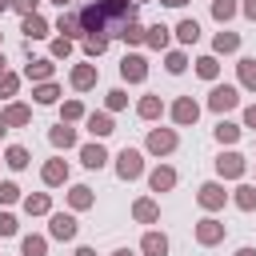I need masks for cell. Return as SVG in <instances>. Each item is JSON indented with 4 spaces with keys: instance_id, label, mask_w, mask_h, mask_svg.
Masks as SVG:
<instances>
[{
    "instance_id": "40",
    "label": "cell",
    "mask_w": 256,
    "mask_h": 256,
    "mask_svg": "<svg viewBox=\"0 0 256 256\" xmlns=\"http://www.w3.org/2000/svg\"><path fill=\"white\" fill-rule=\"evenodd\" d=\"M16 92H20V76H16V72H4V76H0V100H8V104H12V96H16Z\"/></svg>"
},
{
    "instance_id": "47",
    "label": "cell",
    "mask_w": 256,
    "mask_h": 256,
    "mask_svg": "<svg viewBox=\"0 0 256 256\" xmlns=\"http://www.w3.org/2000/svg\"><path fill=\"white\" fill-rule=\"evenodd\" d=\"M240 128H256V104L244 108V124H240Z\"/></svg>"
},
{
    "instance_id": "13",
    "label": "cell",
    "mask_w": 256,
    "mask_h": 256,
    "mask_svg": "<svg viewBox=\"0 0 256 256\" xmlns=\"http://www.w3.org/2000/svg\"><path fill=\"white\" fill-rule=\"evenodd\" d=\"M52 72H56L52 56H36V60H28V64H24V80H32V84H48V80H52Z\"/></svg>"
},
{
    "instance_id": "1",
    "label": "cell",
    "mask_w": 256,
    "mask_h": 256,
    "mask_svg": "<svg viewBox=\"0 0 256 256\" xmlns=\"http://www.w3.org/2000/svg\"><path fill=\"white\" fill-rule=\"evenodd\" d=\"M136 8H140L136 0H92L80 8V28H84V36L112 40V36H120L124 24L136 20Z\"/></svg>"
},
{
    "instance_id": "56",
    "label": "cell",
    "mask_w": 256,
    "mask_h": 256,
    "mask_svg": "<svg viewBox=\"0 0 256 256\" xmlns=\"http://www.w3.org/2000/svg\"><path fill=\"white\" fill-rule=\"evenodd\" d=\"M4 132H8V124H4V116H0V136H4Z\"/></svg>"
},
{
    "instance_id": "35",
    "label": "cell",
    "mask_w": 256,
    "mask_h": 256,
    "mask_svg": "<svg viewBox=\"0 0 256 256\" xmlns=\"http://www.w3.org/2000/svg\"><path fill=\"white\" fill-rule=\"evenodd\" d=\"M196 76H200V80H216V76H220V60H216L212 52H208V56H196Z\"/></svg>"
},
{
    "instance_id": "9",
    "label": "cell",
    "mask_w": 256,
    "mask_h": 256,
    "mask_svg": "<svg viewBox=\"0 0 256 256\" xmlns=\"http://www.w3.org/2000/svg\"><path fill=\"white\" fill-rule=\"evenodd\" d=\"M120 80H128V84H144V80H148V60H144L140 52H128V56L120 60Z\"/></svg>"
},
{
    "instance_id": "23",
    "label": "cell",
    "mask_w": 256,
    "mask_h": 256,
    "mask_svg": "<svg viewBox=\"0 0 256 256\" xmlns=\"http://www.w3.org/2000/svg\"><path fill=\"white\" fill-rule=\"evenodd\" d=\"M140 252H144V256H168V236L156 232V228L144 232V236H140Z\"/></svg>"
},
{
    "instance_id": "3",
    "label": "cell",
    "mask_w": 256,
    "mask_h": 256,
    "mask_svg": "<svg viewBox=\"0 0 256 256\" xmlns=\"http://www.w3.org/2000/svg\"><path fill=\"white\" fill-rule=\"evenodd\" d=\"M208 108L212 112H232V108H240V88L236 84H212V92H208Z\"/></svg>"
},
{
    "instance_id": "54",
    "label": "cell",
    "mask_w": 256,
    "mask_h": 256,
    "mask_svg": "<svg viewBox=\"0 0 256 256\" xmlns=\"http://www.w3.org/2000/svg\"><path fill=\"white\" fill-rule=\"evenodd\" d=\"M52 4H60V12H64V8H68V4H72V0H52Z\"/></svg>"
},
{
    "instance_id": "33",
    "label": "cell",
    "mask_w": 256,
    "mask_h": 256,
    "mask_svg": "<svg viewBox=\"0 0 256 256\" xmlns=\"http://www.w3.org/2000/svg\"><path fill=\"white\" fill-rule=\"evenodd\" d=\"M84 116H88V112H84V100L72 96V100L60 104V124H76V120H84Z\"/></svg>"
},
{
    "instance_id": "46",
    "label": "cell",
    "mask_w": 256,
    "mask_h": 256,
    "mask_svg": "<svg viewBox=\"0 0 256 256\" xmlns=\"http://www.w3.org/2000/svg\"><path fill=\"white\" fill-rule=\"evenodd\" d=\"M40 8V0H12V12H20V16H32Z\"/></svg>"
},
{
    "instance_id": "36",
    "label": "cell",
    "mask_w": 256,
    "mask_h": 256,
    "mask_svg": "<svg viewBox=\"0 0 256 256\" xmlns=\"http://www.w3.org/2000/svg\"><path fill=\"white\" fill-rule=\"evenodd\" d=\"M32 100L44 104V108L56 104V100H60V84H52V80H48V84H36V88H32Z\"/></svg>"
},
{
    "instance_id": "15",
    "label": "cell",
    "mask_w": 256,
    "mask_h": 256,
    "mask_svg": "<svg viewBox=\"0 0 256 256\" xmlns=\"http://www.w3.org/2000/svg\"><path fill=\"white\" fill-rule=\"evenodd\" d=\"M4 124L8 128H24V124H32V108L28 104H20V100H12V104H4Z\"/></svg>"
},
{
    "instance_id": "58",
    "label": "cell",
    "mask_w": 256,
    "mask_h": 256,
    "mask_svg": "<svg viewBox=\"0 0 256 256\" xmlns=\"http://www.w3.org/2000/svg\"><path fill=\"white\" fill-rule=\"evenodd\" d=\"M0 164H4V160H0Z\"/></svg>"
},
{
    "instance_id": "8",
    "label": "cell",
    "mask_w": 256,
    "mask_h": 256,
    "mask_svg": "<svg viewBox=\"0 0 256 256\" xmlns=\"http://www.w3.org/2000/svg\"><path fill=\"white\" fill-rule=\"evenodd\" d=\"M76 232H80V224L72 212H48V236L52 240H76Z\"/></svg>"
},
{
    "instance_id": "10",
    "label": "cell",
    "mask_w": 256,
    "mask_h": 256,
    "mask_svg": "<svg viewBox=\"0 0 256 256\" xmlns=\"http://www.w3.org/2000/svg\"><path fill=\"white\" fill-rule=\"evenodd\" d=\"M244 168H248V160H244L240 152H220V156H216V176H220V180H240Z\"/></svg>"
},
{
    "instance_id": "44",
    "label": "cell",
    "mask_w": 256,
    "mask_h": 256,
    "mask_svg": "<svg viewBox=\"0 0 256 256\" xmlns=\"http://www.w3.org/2000/svg\"><path fill=\"white\" fill-rule=\"evenodd\" d=\"M20 200V184H12V180H0V204L8 208V204H16Z\"/></svg>"
},
{
    "instance_id": "19",
    "label": "cell",
    "mask_w": 256,
    "mask_h": 256,
    "mask_svg": "<svg viewBox=\"0 0 256 256\" xmlns=\"http://www.w3.org/2000/svg\"><path fill=\"white\" fill-rule=\"evenodd\" d=\"M232 52H240V32H216L212 36V56H232Z\"/></svg>"
},
{
    "instance_id": "17",
    "label": "cell",
    "mask_w": 256,
    "mask_h": 256,
    "mask_svg": "<svg viewBox=\"0 0 256 256\" xmlns=\"http://www.w3.org/2000/svg\"><path fill=\"white\" fill-rule=\"evenodd\" d=\"M132 220H136V224H156V220H160V204H156L152 196H140V200L132 204Z\"/></svg>"
},
{
    "instance_id": "28",
    "label": "cell",
    "mask_w": 256,
    "mask_h": 256,
    "mask_svg": "<svg viewBox=\"0 0 256 256\" xmlns=\"http://www.w3.org/2000/svg\"><path fill=\"white\" fill-rule=\"evenodd\" d=\"M20 256H48V236L28 232V236L20 240Z\"/></svg>"
},
{
    "instance_id": "32",
    "label": "cell",
    "mask_w": 256,
    "mask_h": 256,
    "mask_svg": "<svg viewBox=\"0 0 256 256\" xmlns=\"http://www.w3.org/2000/svg\"><path fill=\"white\" fill-rule=\"evenodd\" d=\"M172 32H176V40H180V44H196V40H200V24H196L192 16H184Z\"/></svg>"
},
{
    "instance_id": "45",
    "label": "cell",
    "mask_w": 256,
    "mask_h": 256,
    "mask_svg": "<svg viewBox=\"0 0 256 256\" xmlns=\"http://www.w3.org/2000/svg\"><path fill=\"white\" fill-rule=\"evenodd\" d=\"M20 232V220L12 212H0V236H16Z\"/></svg>"
},
{
    "instance_id": "55",
    "label": "cell",
    "mask_w": 256,
    "mask_h": 256,
    "mask_svg": "<svg viewBox=\"0 0 256 256\" xmlns=\"http://www.w3.org/2000/svg\"><path fill=\"white\" fill-rule=\"evenodd\" d=\"M8 8H12V0H0V12H8Z\"/></svg>"
},
{
    "instance_id": "52",
    "label": "cell",
    "mask_w": 256,
    "mask_h": 256,
    "mask_svg": "<svg viewBox=\"0 0 256 256\" xmlns=\"http://www.w3.org/2000/svg\"><path fill=\"white\" fill-rule=\"evenodd\" d=\"M112 256H136V252H132V248H116Z\"/></svg>"
},
{
    "instance_id": "26",
    "label": "cell",
    "mask_w": 256,
    "mask_h": 256,
    "mask_svg": "<svg viewBox=\"0 0 256 256\" xmlns=\"http://www.w3.org/2000/svg\"><path fill=\"white\" fill-rule=\"evenodd\" d=\"M20 32H24L28 40H44V36H48V20H44L40 12H32V16H24V24H20Z\"/></svg>"
},
{
    "instance_id": "31",
    "label": "cell",
    "mask_w": 256,
    "mask_h": 256,
    "mask_svg": "<svg viewBox=\"0 0 256 256\" xmlns=\"http://www.w3.org/2000/svg\"><path fill=\"white\" fill-rule=\"evenodd\" d=\"M232 204H236L240 212H256V184H240V188L232 192Z\"/></svg>"
},
{
    "instance_id": "11",
    "label": "cell",
    "mask_w": 256,
    "mask_h": 256,
    "mask_svg": "<svg viewBox=\"0 0 256 256\" xmlns=\"http://www.w3.org/2000/svg\"><path fill=\"white\" fill-rule=\"evenodd\" d=\"M96 80H100V68H96V64H72V72H68V84H72L76 92L96 88Z\"/></svg>"
},
{
    "instance_id": "41",
    "label": "cell",
    "mask_w": 256,
    "mask_h": 256,
    "mask_svg": "<svg viewBox=\"0 0 256 256\" xmlns=\"http://www.w3.org/2000/svg\"><path fill=\"white\" fill-rule=\"evenodd\" d=\"M48 56H52V60H68V56H72V40H64V36H56V40L48 44Z\"/></svg>"
},
{
    "instance_id": "29",
    "label": "cell",
    "mask_w": 256,
    "mask_h": 256,
    "mask_svg": "<svg viewBox=\"0 0 256 256\" xmlns=\"http://www.w3.org/2000/svg\"><path fill=\"white\" fill-rule=\"evenodd\" d=\"M236 76H240V88L256 92V56H240V64H236Z\"/></svg>"
},
{
    "instance_id": "30",
    "label": "cell",
    "mask_w": 256,
    "mask_h": 256,
    "mask_svg": "<svg viewBox=\"0 0 256 256\" xmlns=\"http://www.w3.org/2000/svg\"><path fill=\"white\" fill-rule=\"evenodd\" d=\"M28 160H32V156H28V148H24V144H8L4 164H8L12 172H24V168H28Z\"/></svg>"
},
{
    "instance_id": "5",
    "label": "cell",
    "mask_w": 256,
    "mask_h": 256,
    "mask_svg": "<svg viewBox=\"0 0 256 256\" xmlns=\"http://www.w3.org/2000/svg\"><path fill=\"white\" fill-rule=\"evenodd\" d=\"M224 236H228V224H224V220H216V216L196 220V244H200V248H216Z\"/></svg>"
},
{
    "instance_id": "51",
    "label": "cell",
    "mask_w": 256,
    "mask_h": 256,
    "mask_svg": "<svg viewBox=\"0 0 256 256\" xmlns=\"http://www.w3.org/2000/svg\"><path fill=\"white\" fill-rule=\"evenodd\" d=\"M160 4H168V8H184L188 0H160Z\"/></svg>"
},
{
    "instance_id": "24",
    "label": "cell",
    "mask_w": 256,
    "mask_h": 256,
    "mask_svg": "<svg viewBox=\"0 0 256 256\" xmlns=\"http://www.w3.org/2000/svg\"><path fill=\"white\" fill-rule=\"evenodd\" d=\"M48 144L52 148H76V128L72 124H56V128H48Z\"/></svg>"
},
{
    "instance_id": "42",
    "label": "cell",
    "mask_w": 256,
    "mask_h": 256,
    "mask_svg": "<svg viewBox=\"0 0 256 256\" xmlns=\"http://www.w3.org/2000/svg\"><path fill=\"white\" fill-rule=\"evenodd\" d=\"M164 68H168V76H180V72L188 68V56H184V52H168V56H164Z\"/></svg>"
},
{
    "instance_id": "50",
    "label": "cell",
    "mask_w": 256,
    "mask_h": 256,
    "mask_svg": "<svg viewBox=\"0 0 256 256\" xmlns=\"http://www.w3.org/2000/svg\"><path fill=\"white\" fill-rule=\"evenodd\" d=\"M232 256H256V248H248V244H244V248H236Z\"/></svg>"
},
{
    "instance_id": "39",
    "label": "cell",
    "mask_w": 256,
    "mask_h": 256,
    "mask_svg": "<svg viewBox=\"0 0 256 256\" xmlns=\"http://www.w3.org/2000/svg\"><path fill=\"white\" fill-rule=\"evenodd\" d=\"M80 44H84V56H88V60H96V56L108 52V40H104V36H84Z\"/></svg>"
},
{
    "instance_id": "43",
    "label": "cell",
    "mask_w": 256,
    "mask_h": 256,
    "mask_svg": "<svg viewBox=\"0 0 256 256\" xmlns=\"http://www.w3.org/2000/svg\"><path fill=\"white\" fill-rule=\"evenodd\" d=\"M104 108H108V112H120V108H128V92H124V88H112V92L104 96Z\"/></svg>"
},
{
    "instance_id": "48",
    "label": "cell",
    "mask_w": 256,
    "mask_h": 256,
    "mask_svg": "<svg viewBox=\"0 0 256 256\" xmlns=\"http://www.w3.org/2000/svg\"><path fill=\"white\" fill-rule=\"evenodd\" d=\"M240 12H244L252 24H256V0H244V4H240Z\"/></svg>"
},
{
    "instance_id": "21",
    "label": "cell",
    "mask_w": 256,
    "mask_h": 256,
    "mask_svg": "<svg viewBox=\"0 0 256 256\" xmlns=\"http://www.w3.org/2000/svg\"><path fill=\"white\" fill-rule=\"evenodd\" d=\"M80 160H84V168H92V172H96V168H104V164H108V148H104L100 140H92V144H84V148H80Z\"/></svg>"
},
{
    "instance_id": "57",
    "label": "cell",
    "mask_w": 256,
    "mask_h": 256,
    "mask_svg": "<svg viewBox=\"0 0 256 256\" xmlns=\"http://www.w3.org/2000/svg\"><path fill=\"white\" fill-rule=\"evenodd\" d=\"M0 36H4V32H0Z\"/></svg>"
},
{
    "instance_id": "6",
    "label": "cell",
    "mask_w": 256,
    "mask_h": 256,
    "mask_svg": "<svg viewBox=\"0 0 256 256\" xmlns=\"http://www.w3.org/2000/svg\"><path fill=\"white\" fill-rule=\"evenodd\" d=\"M168 116H172V124H176V128H188V124H196V120H200V104H196L192 96H176V100H172V108H168Z\"/></svg>"
},
{
    "instance_id": "25",
    "label": "cell",
    "mask_w": 256,
    "mask_h": 256,
    "mask_svg": "<svg viewBox=\"0 0 256 256\" xmlns=\"http://www.w3.org/2000/svg\"><path fill=\"white\" fill-rule=\"evenodd\" d=\"M168 40H172V28H164V24L144 28V44H148L152 52H164V48H168Z\"/></svg>"
},
{
    "instance_id": "27",
    "label": "cell",
    "mask_w": 256,
    "mask_h": 256,
    "mask_svg": "<svg viewBox=\"0 0 256 256\" xmlns=\"http://www.w3.org/2000/svg\"><path fill=\"white\" fill-rule=\"evenodd\" d=\"M24 212H28V216H48V212H52V196H48V192L24 196Z\"/></svg>"
},
{
    "instance_id": "38",
    "label": "cell",
    "mask_w": 256,
    "mask_h": 256,
    "mask_svg": "<svg viewBox=\"0 0 256 256\" xmlns=\"http://www.w3.org/2000/svg\"><path fill=\"white\" fill-rule=\"evenodd\" d=\"M120 40H124V44H132V48H136V44H144V24H140V20L124 24V28H120Z\"/></svg>"
},
{
    "instance_id": "18",
    "label": "cell",
    "mask_w": 256,
    "mask_h": 256,
    "mask_svg": "<svg viewBox=\"0 0 256 256\" xmlns=\"http://www.w3.org/2000/svg\"><path fill=\"white\" fill-rule=\"evenodd\" d=\"M56 32H64V40H84V28H80V12H60L56 20Z\"/></svg>"
},
{
    "instance_id": "2",
    "label": "cell",
    "mask_w": 256,
    "mask_h": 256,
    "mask_svg": "<svg viewBox=\"0 0 256 256\" xmlns=\"http://www.w3.org/2000/svg\"><path fill=\"white\" fill-rule=\"evenodd\" d=\"M116 176H120V180H140V176H144V152L124 144V148L116 152Z\"/></svg>"
},
{
    "instance_id": "49",
    "label": "cell",
    "mask_w": 256,
    "mask_h": 256,
    "mask_svg": "<svg viewBox=\"0 0 256 256\" xmlns=\"http://www.w3.org/2000/svg\"><path fill=\"white\" fill-rule=\"evenodd\" d=\"M72 256H96V248H88V244H80V248H76Z\"/></svg>"
},
{
    "instance_id": "22",
    "label": "cell",
    "mask_w": 256,
    "mask_h": 256,
    "mask_svg": "<svg viewBox=\"0 0 256 256\" xmlns=\"http://www.w3.org/2000/svg\"><path fill=\"white\" fill-rule=\"evenodd\" d=\"M92 204H96V196H92L88 184H72V188H68V208H72V212H88Z\"/></svg>"
},
{
    "instance_id": "20",
    "label": "cell",
    "mask_w": 256,
    "mask_h": 256,
    "mask_svg": "<svg viewBox=\"0 0 256 256\" xmlns=\"http://www.w3.org/2000/svg\"><path fill=\"white\" fill-rule=\"evenodd\" d=\"M136 116H140V120H160V116H164V100H160L156 92L140 96V100H136Z\"/></svg>"
},
{
    "instance_id": "53",
    "label": "cell",
    "mask_w": 256,
    "mask_h": 256,
    "mask_svg": "<svg viewBox=\"0 0 256 256\" xmlns=\"http://www.w3.org/2000/svg\"><path fill=\"white\" fill-rule=\"evenodd\" d=\"M4 72H8V60H4V52H0V76H4Z\"/></svg>"
},
{
    "instance_id": "37",
    "label": "cell",
    "mask_w": 256,
    "mask_h": 256,
    "mask_svg": "<svg viewBox=\"0 0 256 256\" xmlns=\"http://www.w3.org/2000/svg\"><path fill=\"white\" fill-rule=\"evenodd\" d=\"M240 132H244V128H240V124H232V120H220V124L212 128V136H216L220 144H236V140H240Z\"/></svg>"
},
{
    "instance_id": "34",
    "label": "cell",
    "mask_w": 256,
    "mask_h": 256,
    "mask_svg": "<svg viewBox=\"0 0 256 256\" xmlns=\"http://www.w3.org/2000/svg\"><path fill=\"white\" fill-rule=\"evenodd\" d=\"M236 12H240V0H212V20L216 24H228Z\"/></svg>"
},
{
    "instance_id": "16",
    "label": "cell",
    "mask_w": 256,
    "mask_h": 256,
    "mask_svg": "<svg viewBox=\"0 0 256 256\" xmlns=\"http://www.w3.org/2000/svg\"><path fill=\"white\" fill-rule=\"evenodd\" d=\"M84 124H88V132H92L96 140H104V136H112V132H116L112 112H88V116H84Z\"/></svg>"
},
{
    "instance_id": "14",
    "label": "cell",
    "mask_w": 256,
    "mask_h": 256,
    "mask_svg": "<svg viewBox=\"0 0 256 256\" xmlns=\"http://www.w3.org/2000/svg\"><path fill=\"white\" fill-rule=\"evenodd\" d=\"M148 188H152V192H172V188H176V168L156 164V168L148 172Z\"/></svg>"
},
{
    "instance_id": "4",
    "label": "cell",
    "mask_w": 256,
    "mask_h": 256,
    "mask_svg": "<svg viewBox=\"0 0 256 256\" xmlns=\"http://www.w3.org/2000/svg\"><path fill=\"white\" fill-rule=\"evenodd\" d=\"M196 204H200L204 212H220V208L228 204V192H224V184H220V180H204V184L196 188Z\"/></svg>"
},
{
    "instance_id": "7",
    "label": "cell",
    "mask_w": 256,
    "mask_h": 256,
    "mask_svg": "<svg viewBox=\"0 0 256 256\" xmlns=\"http://www.w3.org/2000/svg\"><path fill=\"white\" fill-rule=\"evenodd\" d=\"M176 144H180L176 128H152L148 140H144V148H148L152 156H168V152H176Z\"/></svg>"
},
{
    "instance_id": "12",
    "label": "cell",
    "mask_w": 256,
    "mask_h": 256,
    "mask_svg": "<svg viewBox=\"0 0 256 256\" xmlns=\"http://www.w3.org/2000/svg\"><path fill=\"white\" fill-rule=\"evenodd\" d=\"M40 180H44L48 188H60V184H68V160H64V156H52V160H44V168H40Z\"/></svg>"
}]
</instances>
